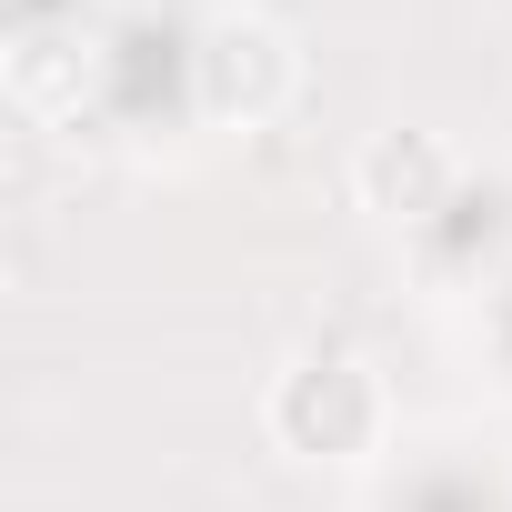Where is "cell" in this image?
I'll use <instances>...</instances> for the list:
<instances>
[{"instance_id":"cell-1","label":"cell","mask_w":512,"mask_h":512,"mask_svg":"<svg viewBox=\"0 0 512 512\" xmlns=\"http://www.w3.org/2000/svg\"><path fill=\"white\" fill-rule=\"evenodd\" d=\"M262 432L292 462H372L392 432V392L362 352H302L292 372H272L262 392Z\"/></svg>"},{"instance_id":"cell-3","label":"cell","mask_w":512,"mask_h":512,"mask_svg":"<svg viewBox=\"0 0 512 512\" xmlns=\"http://www.w3.org/2000/svg\"><path fill=\"white\" fill-rule=\"evenodd\" d=\"M452 181H462V161H452V141L422 131V121H392V131H372V141L352 151V201H362L372 221H432V211L452 201Z\"/></svg>"},{"instance_id":"cell-2","label":"cell","mask_w":512,"mask_h":512,"mask_svg":"<svg viewBox=\"0 0 512 512\" xmlns=\"http://www.w3.org/2000/svg\"><path fill=\"white\" fill-rule=\"evenodd\" d=\"M292 41L272 31V21H251V11H231V21H211L201 31V51H191V81H201V111L211 121H272L282 101H292Z\"/></svg>"}]
</instances>
